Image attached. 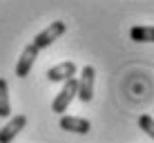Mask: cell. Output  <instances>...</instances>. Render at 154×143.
<instances>
[{
  "label": "cell",
  "instance_id": "5",
  "mask_svg": "<svg viewBox=\"0 0 154 143\" xmlns=\"http://www.w3.org/2000/svg\"><path fill=\"white\" fill-rule=\"evenodd\" d=\"M27 125V116L25 114H16L2 130H0V143H11L16 136L20 134V130H25Z\"/></svg>",
  "mask_w": 154,
  "mask_h": 143
},
{
  "label": "cell",
  "instance_id": "7",
  "mask_svg": "<svg viewBox=\"0 0 154 143\" xmlns=\"http://www.w3.org/2000/svg\"><path fill=\"white\" fill-rule=\"evenodd\" d=\"M60 128L74 132V134H87L92 130V123L87 119H81V116H60Z\"/></svg>",
  "mask_w": 154,
  "mask_h": 143
},
{
  "label": "cell",
  "instance_id": "1",
  "mask_svg": "<svg viewBox=\"0 0 154 143\" xmlns=\"http://www.w3.org/2000/svg\"><path fill=\"white\" fill-rule=\"evenodd\" d=\"M65 29H67V25L63 23V20H54V23H49V27H45L40 31V34H36V38H34V45L36 49H45V47H49L54 40H58L63 34H65Z\"/></svg>",
  "mask_w": 154,
  "mask_h": 143
},
{
  "label": "cell",
  "instance_id": "2",
  "mask_svg": "<svg viewBox=\"0 0 154 143\" xmlns=\"http://www.w3.org/2000/svg\"><path fill=\"white\" fill-rule=\"evenodd\" d=\"M76 94H78V81H76V78L65 81V83H63V89L56 94L54 103H51V110H54L56 114H63L67 107H69V103L76 98Z\"/></svg>",
  "mask_w": 154,
  "mask_h": 143
},
{
  "label": "cell",
  "instance_id": "10",
  "mask_svg": "<svg viewBox=\"0 0 154 143\" xmlns=\"http://www.w3.org/2000/svg\"><path fill=\"white\" fill-rule=\"evenodd\" d=\"M139 128L145 132L150 139H154V119H152L150 114H141L139 116Z\"/></svg>",
  "mask_w": 154,
  "mask_h": 143
},
{
  "label": "cell",
  "instance_id": "3",
  "mask_svg": "<svg viewBox=\"0 0 154 143\" xmlns=\"http://www.w3.org/2000/svg\"><path fill=\"white\" fill-rule=\"evenodd\" d=\"M94 81H96V70L92 65H85L81 78H78V94H76L83 103H89L94 98Z\"/></svg>",
  "mask_w": 154,
  "mask_h": 143
},
{
  "label": "cell",
  "instance_id": "6",
  "mask_svg": "<svg viewBox=\"0 0 154 143\" xmlns=\"http://www.w3.org/2000/svg\"><path fill=\"white\" fill-rule=\"evenodd\" d=\"M74 76H76V63H72V61H65V63H60V65L47 70V78H49L51 83H65Z\"/></svg>",
  "mask_w": 154,
  "mask_h": 143
},
{
  "label": "cell",
  "instance_id": "9",
  "mask_svg": "<svg viewBox=\"0 0 154 143\" xmlns=\"http://www.w3.org/2000/svg\"><path fill=\"white\" fill-rule=\"evenodd\" d=\"M11 114V103H9V85L5 78H0V119H7Z\"/></svg>",
  "mask_w": 154,
  "mask_h": 143
},
{
  "label": "cell",
  "instance_id": "8",
  "mask_svg": "<svg viewBox=\"0 0 154 143\" xmlns=\"http://www.w3.org/2000/svg\"><path fill=\"white\" fill-rule=\"evenodd\" d=\"M130 38L136 43H154V27L150 25H141V27L130 29Z\"/></svg>",
  "mask_w": 154,
  "mask_h": 143
},
{
  "label": "cell",
  "instance_id": "4",
  "mask_svg": "<svg viewBox=\"0 0 154 143\" xmlns=\"http://www.w3.org/2000/svg\"><path fill=\"white\" fill-rule=\"evenodd\" d=\"M36 58H38V49H36L34 45H27L23 49V54H20L18 63H16V76H18V78L27 76V74L31 72V67H34Z\"/></svg>",
  "mask_w": 154,
  "mask_h": 143
}]
</instances>
